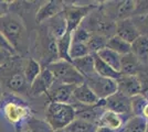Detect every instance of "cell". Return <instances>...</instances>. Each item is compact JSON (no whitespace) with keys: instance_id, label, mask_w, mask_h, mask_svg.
Listing matches in <instances>:
<instances>
[{"instance_id":"8992f818","label":"cell","mask_w":148,"mask_h":132,"mask_svg":"<svg viewBox=\"0 0 148 132\" xmlns=\"http://www.w3.org/2000/svg\"><path fill=\"white\" fill-rule=\"evenodd\" d=\"M75 119V110L70 104L49 102L45 108V121L53 131L65 129Z\"/></svg>"},{"instance_id":"cb8c5ba5","label":"cell","mask_w":148,"mask_h":132,"mask_svg":"<svg viewBox=\"0 0 148 132\" xmlns=\"http://www.w3.org/2000/svg\"><path fill=\"white\" fill-rule=\"evenodd\" d=\"M41 70H42V67L34 57H25L23 74H25V79H27L29 85H31V83L37 78L38 75L41 73Z\"/></svg>"},{"instance_id":"ffe728a7","label":"cell","mask_w":148,"mask_h":132,"mask_svg":"<svg viewBox=\"0 0 148 132\" xmlns=\"http://www.w3.org/2000/svg\"><path fill=\"white\" fill-rule=\"evenodd\" d=\"M130 53H133L139 62L148 66V37L139 35L130 44Z\"/></svg>"},{"instance_id":"4dcf8cb0","label":"cell","mask_w":148,"mask_h":132,"mask_svg":"<svg viewBox=\"0 0 148 132\" xmlns=\"http://www.w3.org/2000/svg\"><path fill=\"white\" fill-rule=\"evenodd\" d=\"M108 39L104 38L102 35H97V34H91V38L87 41V47L91 54H96L99 51L102 49L106 47V43H107Z\"/></svg>"},{"instance_id":"e575fe53","label":"cell","mask_w":148,"mask_h":132,"mask_svg":"<svg viewBox=\"0 0 148 132\" xmlns=\"http://www.w3.org/2000/svg\"><path fill=\"white\" fill-rule=\"evenodd\" d=\"M138 81L140 83V96L148 101V68L142 70L137 74Z\"/></svg>"},{"instance_id":"30bf717a","label":"cell","mask_w":148,"mask_h":132,"mask_svg":"<svg viewBox=\"0 0 148 132\" xmlns=\"http://www.w3.org/2000/svg\"><path fill=\"white\" fill-rule=\"evenodd\" d=\"M85 83L90 86L93 90V93L99 98V100L106 99L111 95L115 94L117 91V84L116 81H113L110 78L101 77L96 73L92 76L87 77Z\"/></svg>"},{"instance_id":"8d00e7d4","label":"cell","mask_w":148,"mask_h":132,"mask_svg":"<svg viewBox=\"0 0 148 132\" xmlns=\"http://www.w3.org/2000/svg\"><path fill=\"white\" fill-rule=\"evenodd\" d=\"M12 56H14V54H12L11 52L5 50V49H0V67L6 65L12 58Z\"/></svg>"},{"instance_id":"1f68e13d","label":"cell","mask_w":148,"mask_h":132,"mask_svg":"<svg viewBox=\"0 0 148 132\" xmlns=\"http://www.w3.org/2000/svg\"><path fill=\"white\" fill-rule=\"evenodd\" d=\"M90 53L88 47L86 44L84 43H71V47H70V57L71 60H76L80 57L86 56Z\"/></svg>"},{"instance_id":"4316f807","label":"cell","mask_w":148,"mask_h":132,"mask_svg":"<svg viewBox=\"0 0 148 132\" xmlns=\"http://www.w3.org/2000/svg\"><path fill=\"white\" fill-rule=\"evenodd\" d=\"M106 47L116 52L121 56L130 53V44L127 43L126 41H124L123 39L118 38L117 35H113L112 38L107 40Z\"/></svg>"},{"instance_id":"277c9868","label":"cell","mask_w":148,"mask_h":132,"mask_svg":"<svg viewBox=\"0 0 148 132\" xmlns=\"http://www.w3.org/2000/svg\"><path fill=\"white\" fill-rule=\"evenodd\" d=\"M34 51L37 55L36 60L40 63L42 68L59 60L56 39L52 35L45 23L38 25Z\"/></svg>"},{"instance_id":"ab89813d","label":"cell","mask_w":148,"mask_h":132,"mask_svg":"<svg viewBox=\"0 0 148 132\" xmlns=\"http://www.w3.org/2000/svg\"><path fill=\"white\" fill-rule=\"evenodd\" d=\"M95 132H115L106 128V127H102V126H96V129H95Z\"/></svg>"},{"instance_id":"ac0fdd59","label":"cell","mask_w":148,"mask_h":132,"mask_svg":"<svg viewBox=\"0 0 148 132\" xmlns=\"http://www.w3.org/2000/svg\"><path fill=\"white\" fill-rule=\"evenodd\" d=\"M130 117L132 116H122V114H117V113L110 111V110H105L104 113L102 114V117L99 118L96 126L106 127L113 131L119 132L124 128L125 123L127 122V120L130 119Z\"/></svg>"},{"instance_id":"603a6c76","label":"cell","mask_w":148,"mask_h":132,"mask_svg":"<svg viewBox=\"0 0 148 132\" xmlns=\"http://www.w3.org/2000/svg\"><path fill=\"white\" fill-rule=\"evenodd\" d=\"M93 56H94V69H95V73L97 75L101 77H104V78H110L113 81H117L121 77L122 74L119 72L112 68L110 65H107L105 62H103L96 54H93Z\"/></svg>"},{"instance_id":"b9f144b4","label":"cell","mask_w":148,"mask_h":132,"mask_svg":"<svg viewBox=\"0 0 148 132\" xmlns=\"http://www.w3.org/2000/svg\"><path fill=\"white\" fill-rule=\"evenodd\" d=\"M3 95H5V91H3V88L1 86V84H0V106H1V104H2V99H3Z\"/></svg>"},{"instance_id":"9a60e30c","label":"cell","mask_w":148,"mask_h":132,"mask_svg":"<svg viewBox=\"0 0 148 132\" xmlns=\"http://www.w3.org/2000/svg\"><path fill=\"white\" fill-rule=\"evenodd\" d=\"M72 102H77L84 106H95L99 102V98L93 93L90 86L84 82L81 85L75 86L72 94Z\"/></svg>"},{"instance_id":"d590c367","label":"cell","mask_w":148,"mask_h":132,"mask_svg":"<svg viewBox=\"0 0 148 132\" xmlns=\"http://www.w3.org/2000/svg\"><path fill=\"white\" fill-rule=\"evenodd\" d=\"M132 19H133L134 23L137 26V29L140 32V35L148 37V14L139 16V17H134Z\"/></svg>"},{"instance_id":"d6986e66","label":"cell","mask_w":148,"mask_h":132,"mask_svg":"<svg viewBox=\"0 0 148 132\" xmlns=\"http://www.w3.org/2000/svg\"><path fill=\"white\" fill-rule=\"evenodd\" d=\"M148 68L147 65H144L133 54L128 53L121 56V69L119 73L122 75H137L142 70Z\"/></svg>"},{"instance_id":"7bdbcfd3","label":"cell","mask_w":148,"mask_h":132,"mask_svg":"<svg viewBox=\"0 0 148 132\" xmlns=\"http://www.w3.org/2000/svg\"><path fill=\"white\" fill-rule=\"evenodd\" d=\"M54 132H69L66 129H60V130H56Z\"/></svg>"},{"instance_id":"7402d4cb","label":"cell","mask_w":148,"mask_h":132,"mask_svg":"<svg viewBox=\"0 0 148 132\" xmlns=\"http://www.w3.org/2000/svg\"><path fill=\"white\" fill-rule=\"evenodd\" d=\"M44 23L47 24L50 32L52 33V35L56 40L60 39L61 37H63L66 33V22H65V18H64L63 11L60 12L59 14H56V17H53L50 20H48Z\"/></svg>"},{"instance_id":"74e56055","label":"cell","mask_w":148,"mask_h":132,"mask_svg":"<svg viewBox=\"0 0 148 132\" xmlns=\"http://www.w3.org/2000/svg\"><path fill=\"white\" fill-rule=\"evenodd\" d=\"M10 6H11V1L0 0V18H2L10 11Z\"/></svg>"},{"instance_id":"ba28073f","label":"cell","mask_w":148,"mask_h":132,"mask_svg":"<svg viewBox=\"0 0 148 132\" xmlns=\"http://www.w3.org/2000/svg\"><path fill=\"white\" fill-rule=\"evenodd\" d=\"M99 5H66L64 2L63 14L66 22V33L72 32L80 26L83 20L86 18L94 9H96Z\"/></svg>"},{"instance_id":"3957f363","label":"cell","mask_w":148,"mask_h":132,"mask_svg":"<svg viewBox=\"0 0 148 132\" xmlns=\"http://www.w3.org/2000/svg\"><path fill=\"white\" fill-rule=\"evenodd\" d=\"M0 109L7 121L14 127L16 132L25 131V127L27 128L28 121L33 117L27 100L12 94L5 93Z\"/></svg>"},{"instance_id":"484cf974","label":"cell","mask_w":148,"mask_h":132,"mask_svg":"<svg viewBox=\"0 0 148 132\" xmlns=\"http://www.w3.org/2000/svg\"><path fill=\"white\" fill-rule=\"evenodd\" d=\"M96 55L103 62H105L107 65H110L112 68L119 72V69H121V55L117 54L116 52H114L108 47H104L101 51H99L96 53Z\"/></svg>"},{"instance_id":"83f0119b","label":"cell","mask_w":148,"mask_h":132,"mask_svg":"<svg viewBox=\"0 0 148 132\" xmlns=\"http://www.w3.org/2000/svg\"><path fill=\"white\" fill-rule=\"evenodd\" d=\"M123 132H145L146 131V119L143 117L132 116L122 129Z\"/></svg>"},{"instance_id":"8fae6325","label":"cell","mask_w":148,"mask_h":132,"mask_svg":"<svg viewBox=\"0 0 148 132\" xmlns=\"http://www.w3.org/2000/svg\"><path fill=\"white\" fill-rule=\"evenodd\" d=\"M103 100H104V108L106 110H110L122 116H133L130 98L124 96L123 94L116 91L115 94L111 95L110 97Z\"/></svg>"},{"instance_id":"44dd1931","label":"cell","mask_w":148,"mask_h":132,"mask_svg":"<svg viewBox=\"0 0 148 132\" xmlns=\"http://www.w3.org/2000/svg\"><path fill=\"white\" fill-rule=\"evenodd\" d=\"M72 64H73L74 67L76 68V70L84 77V79H86L87 77H90L93 74H95V69H94V56H93V54H88L86 56L73 60Z\"/></svg>"},{"instance_id":"f546056e","label":"cell","mask_w":148,"mask_h":132,"mask_svg":"<svg viewBox=\"0 0 148 132\" xmlns=\"http://www.w3.org/2000/svg\"><path fill=\"white\" fill-rule=\"evenodd\" d=\"M69 132H95L96 126L81 119H74L66 128Z\"/></svg>"},{"instance_id":"7c38bea8","label":"cell","mask_w":148,"mask_h":132,"mask_svg":"<svg viewBox=\"0 0 148 132\" xmlns=\"http://www.w3.org/2000/svg\"><path fill=\"white\" fill-rule=\"evenodd\" d=\"M74 88H75L74 85H65L54 81L53 85L44 96L48 98L49 102L71 104Z\"/></svg>"},{"instance_id":"52a82bcc","label":"cell","mask_w":148,"mask_h":132,"mask_svg":"<svg viewBox=\"0 0 148 132\" xmlns=\"http://www.w3.org/2000/svg\"><path fill=\"white\" fill-rule=\"evenodd\" d=\"M47 68L52 73L54 81L58 83L77 86L85 82L84 77L76 70L73 64L66 62V61L58 60L56 62L48 65Z\"/></svg>"},{"instance_id":"6da1fadb","label":"cell","mask_w":148,"mask_h":132,"mask_svg":"<svg viewBox=\"0 0 148 132\" xmlns=\"http://www.w3.org/2000/svg\"><path fill=\"white\" fill-rule=\"evenodd\" d=\"M0 33L11 45L16 54L28 57L30 46V33L22 17L14 11H9L0 18Z\"/></svg>"},{"instance_id":"9c48e42d","label":"cell","mask_w":148,"mask_h":132,"mask_svg":"<svg viewBox=\"0 0 148 132\" xmlns=\"http://www.w3.org/2000/svg\"><path fill=\"white\" fill-rule=\"evenodd\" d=\"M135 6L136 1H133V0L106 1L99 5L101 9L115 22H117L119 20L133 18Z\"/></svg>"},{"instance_id":"f35d334b","label":"cell","mask_w":148,"mask_h":132,"mask_svg":"<svg viewBox=\"0 0 148 132\" xmlns=\"http://www.w3.org/2000/svg\"><path fill=\"white\" fill-rule=\"evenodd\" d=\"M0 49H5V50L11 52V53L14 54V55H17V54H16V52H14V50L11 47V45L7 42V40L2 37V34H1V33H0Z\"/></svg>"},{"instance_id":"d4e9b609","label":"cell","mask_w":148,"mask_h":132,"mask_svg":"<svg viewBox=\"0 0 148 132\" xmlns=\"http://www.w3.org/2000/svg\"><path fill=\"white\" fill-rule=\"evenodd\" d=\"M72 43L71 33H65L63 37L56 40V47H58V56L59 60L66 61L72 63V60L70 57V47Z\"/></svg>"},{"instance_id":"5b68a950","label":"cell","mask_w":148,"mask_h":132,"mask_svg":"<svg viewBox=\"0 0 148 132\" xmlns=\"http://www.w3.org/2000/svg\"><path fill=\"white\" fill-rule=\"evenodd\" d=\"M81 25L85 28L91 34L102 35L106 39L115 35L116 31V22L101 9L99 5L83 20Z\"/></svg>"},{"instance_id":"836d02e7","label":"cell","mask_w":148,"mask_h":132,"mask_svg":"<svg viewBox=\"0 0 148 132\" xmlns=\"http://www.w3.org/2000/svg\"><path fill=\"white\" fill-rule=\"evenodd\" d=\"M146 102H147V100L143 96H140V95L132 97L130 98V105H132V113H133V116L142 117L143 109L145 107Z\"/></svg>"},{"instance_id":"5bb4252c","label":"cell","mask_w":148,"mask_h":132,"mask_svg":"<svg viewBox=\"0 0 148 132\" xmlns=\"http://www.w3.org/2000/svg\"><path fill=\"white\" fill-rule=\"evenodd\" d=\"M63 8H64V1L51 0V1L44 2L43 5H41L38 8L37 12H36L34 21L37 25L42 24L51 18L56 17V14L63 11Z\"/></svg>"},{"instance_id":"2e32d148","label":"cell","mask_w":148,"mask_h":132,"mask_svg":"<svg viewBox=\"0 0 148 132\" xmlns=\"http://www.w3.org/2000/svg\"><path fill=\"white\" fill-rule=\"evenodd\" d=\"M116 84L118 93L128 98L140 95V83L136 75H121Z\"/></svg>"},{"instance_id":"60d3db41","label":"cell","mask_w":148,"mask_h":132,"mask_svg":"<svg viewBox=\"0 0 148 132\" xmlns=\"http://www.w3.org/2000/svg\"><path fill=\"white\" fill-rule=\"evenodd\" d=\"M142 117H143V118H145L146 120H148V101L146 102L145 107H144V109H143Z\"/></svg>"},{"instance_id":"d6a6232c","label":"cell","mask_w":148,"mask_h":132,"mask_svg":"<svg viewBox=\"0 0 148 132\" xmlns=\"http://www.w3.org/2000/svg\"><path fill=\"white\" fill-rule=\"evenodd\" d=\"M71 38H72V43L86 44L87 41L91 38V33L87 31L85 28H83L82 25H80V26H77V28L71 33Z\"/></svg>"},{"instance_id":"7a4b0ae2","label":"cell","mask_w":148,"mask_h":132,"mask_svg":"<svg viewBox=\"0 0 148 132\" xmlns=\"http://www.w3.org/2000/svg\"><path fill=\"white\" fill-rule=\"evenodd\" d=\"M25 57L14 55L2 67H0V84L6 94H12L25 99L30 97V85L23 74Z\"/></svg>"},{"instance_id":"f1b7e54d","label":"cell","mask_w":148,"mask_h":132,"mask_svg":"<svg viewBox=\"0 0 148 132\" xmlns=\"http://www.w3.org/2000/svg\"><path fill=\"white\" fill-rule=\"evenodd\" d=\"M30 132H54L53 129L49 126V123L43 119L32 117L28 123H27V129Z\"/></svg>"},{"instance_id":"e0dca14e","label":"cell","mask_w":148,"mask_h":132,"mask_svg":"<svg viewBox=\"0 0 148 132\" xmlns=\"http://www.w3.org/2000/svg\"><path fill=\"white\" fill-rule=\"evenodd\" d=\"M115 35H117L118 38L123 39L124 41H126L127 43L132 44L140 35V32L137 29L133 19L130 18V19L119 20L116 22Z\"/></svg>"},{"instance_id":"4fadbf2b","label":"cell","mask_w":148,"mask_h":132,"mask_svg":"<svg viewBox=\"0 0 148 132\" xmlns=\"http://www.w3.org/2000/svg\"><path fill=\"white\" fill-rule=\"evenodd\" d=\"M53 83H54V77L52 75V73L47 67L42 68L41 73L38 75L37 78L31 83L30 90H29L30 97L37 98L42 95H45L51 86L53 85Z\"/></svg>"},{"instance_id":"ee69618b","label":"cell","mask_w":148,"mask_h":132,"mask_svg":"<svg viewBox=\"0 0 148 132\" xmlns=\"http://www.w3.org/2000/svg\"><path fill=\"white\" fill-rule=\"evenodd\" d=\"M23 132H30V131H28V130H25V131H23Z\"/></svg>"}]
</instances>
